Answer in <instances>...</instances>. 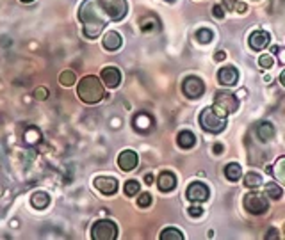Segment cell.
I'll return each mask as SVG.
<instances>
[{
	"label": "cell",
	"instance_id": "cell-10",
	"mask_svg": "<svg viewBox=\"0 0 285 240\" xmlns=\"http://www.w3.org/2000/svg\"><path fill=\"white\" fill-rule=\"evenodd\" d=\"M93 183H95V189L103 196H112L118 190V180L112 176H96Z\"/></svg>",
	"mask_w": 285,
	"mask_h": 240
},
{
	"label": "cell",
	"instance_id": "cell-11",
	"mask_svg": "<svg viewBox=\"0 0 285 240\" xmlns=\"http://www.w3.org/2000/svg\"><path fill=\"white\" fill-rule=\"evenodd\" d=\"M100 77H102L103 86L109 87V89H116L121 84V72L116 66H105L102 70V73H100Z\"/></svg>",
	"mask_w": 285,
	"mask_h": 240
},
{
	"label": "cell",
	"instance_id": "cell-24",
	"mask_svg": "<svg viewBox=\"0 0 285 240\" xmlns=\"http://www.w3.org/2000/svg\"><path fill=\"white\" fill-rule=\"evenodd\" d=\"M260 185H262V176L259 173H248L244 176V187H248V189H259Z\"/></svg>",
	"mask_w": 285,
	"mask_h": 240
},
{
	"label": "cell",
	"instance_id": "cell-31",
	"mask_svg": "<svg viewBox=\"0 0 285 240\" xmlns=\"http://www.w3.org/2000/svg\"><path fill=\"white\" fill-rule=\"evenodd\" d=\"M137 204H139V207H141V208H148L150 204H152V196H150L148 192H142V194H139Z\"/></svg>",
	"mask_w": 285,
	"mask_h": 240
},
{
	"label": "cell",
	"instance_id": "cell-27",
	"mask_svg": "<svg viewBox=\"0 0 285 240\" xmlns=\"http://www.w3.org/2000/svg\"><path fill=\"white\" fill-rule=\"evenodd\" d=\"M123 190H125V194H127L128 197H132V196H135V194H139L141 185H139V182H135V180H128V182H125Z\"/></svg>",
	"mask_w": 285,
	"mask_h": 240
},
{
	"label": "cell",
	"instance_id": "cell-5",
	"mask_svg": "<svg viewBox=\"0 0 285 240\" xmlns=\"http://www.w3.org/2000/svg\"><path fill=\"white\" fill-rule=\"evenodd\" d=\"M118 236V226L116 222L109 219L96 221L91 228V238L93 240H114Z\"/></svg>",
	"mask_w": 285,
	"mask_h": 240
},
{
	"label": "cell",
	"instance_id": "cell-7",
	"mask_svg": "<svg viewBox=\"0 0 285 240\" xmlns=\"http://www.w3.org/2000/svg\"><path fill=\"white\" fill-rule=\"evenodd\" d=\"M182 91H184L185 98L196 100V98H200L205 93V86H203V82L198 77L191 75V77H187V79H184V82H182Z\"/></svg>",
	"mask_w": 285,
	"mask_h": 240
},
{
	"label": "cell",
	"instance_id": "cell-20",
	"mask_svg": "<svg viewBox=\"0 0 285 240\" xmlns=\"http://www.w3.org/2000/svg\"><path fill=\"white\" fill-rule=\"evenodd\" d=\"M50 203V196L46 192H43V190H38V192H34L31 196V204L36 208V210H43V208H46Z\"/></svg>",
	"mask_w": 285,
	"mask_h": 240
},
{
	"label": "cell",
	"instance_id": "cell-43",
	"mask_svg": "<svg viewBox=\"0 0 285 240\" xmlns=\"http://www.w3.org/2000/svg\"><path fill=\"white\" fill-rule=\"evenodd\" d=\"M20 2H23V4H32L34 0H20Z\"/></svg>",
	"mask_w": 285,
	"mask_h": 240
},
{
	"label": "cell",
	"instance_id": "cell-39",
	"mask_svg": "<svg viewBox=\"0 0 285 240\" xmlns=\"http://www.w3.org/2000/svg\"><path fill=\"white\" fill-rule=\"evenodd\" d=\"M212 151H214V153H216V155H219L221 151H223V144H214Z\"/></svg>",
	"mask_w": 285,
	"mask_h": 240
},
{
	"label": "cell",
	"instance_id": "cell-36",
	"mask_svg": "<svg viewBox=\"0 0 285 240\" xmlns=\"http://www.w3.org/2000/svg\"><path fill=\"white\" fill-rule=\"evenodd\" d=\"M237 0H223V9H228V11H234Z\"/></svg>",
	"mask_w": 285,
	"mask_h": 240
},
{
	"label": "cell",
	"instance_id": "cell-21",
	"mask_svg": "<svg viewBox=\"0 0 285 240\" xmlns=\"http://www.w3.org/2000/svg\"><path fill=\"white\" fill-rule=\"evenodd\" d=\"M256 135H259V139L262 143H267V141H271L274 137V126L267 121L260 123L259 128H256Z\"/></svg>",
	"mask_w": 285,
	"mask_h": 240
},
{
	"label": "cell",
	"instance_id": "cell-4",
	"mask_svg": "<svg viewBox=\"0 0 285 240\" xmlns=\"http://www.w3.org/2000/svg\"><path fill=\"white\" fill-rule=\"evenodd\" d=\"M242 204H244L246 212L253 215H262L267 212L269 208V201H267L266 194H260V192H248L242 199Z\"/></svg>",
	"mask_w": 285,
	"mask_h": 240
},
{
	"label": "cell",
	"instance_id": "cell-13",
	"mask_svg": "<svg viewBox=\"0 0 285 240\" xmlns=\"http://www.w3.org/2000/svg\"><path fill=\"white\" fill-rule=\"evenodd\" d=\"M217 80H219L221 86H235L239 80V72L234 68V66H223V68L217 72Z\"/></svg>",
	"mask_w": 285,
	"mask_h": 240
},
{
	"label": "cell",
	"instance_id": "cell-1",
	"mask_svg": "<svg viewBox=\"0 0 285 240\" xmlns=\"http://www.w3.org/2000/svg\"><path fill=\"white\" fill-rule=\"evenodd\" d=\"M78 20L84 25V36L89 40L98 38L107 23L112 22L103 0H84L78 9Z\"/></svg>",
	"mask_w": 285,
	"mask_h": 240
},
{
	"label": "cell",
	"instance_id": "cell-29",
	"mask_svg": "<svg viewBox=\"0 0 285 240\" xmlns=\"http://www.w3.org/2000/svg\"><path fill=\"white\" fill-rule=\"evenodd\" d=\"M39 139H41V133H39V130L36 128V126H31V128L25 132V141H27L28 144L39 143Z\"/></svg>",
	"mask_w": 285,
	"mask_h": 240
},
{
	"label": "cell",
	"instance_id": "cell-38",
	"mask_svg": "<svg viewBox=\"0 0 285 240\" xmlns=\"http://www.w3.org/2000/svg\"><path fill=\"white\" fill-rule=\"evenodd\" d=\"M224 57H226V54H224V52H217V54L214 55V59H216V61H224Z\"/></svg>",
	"mask_w": 285,
	"mask_h": 240
},
{
	"label": "cell",
	"instance_id": "cell-15",
	"mask_svg": "<svg viewBox=\"0 0 285 240\" xmlns=\"http://www.w3.org/2000/svg\"><path fill=\"white\" fill-rule=\"evenodd\" d=\"M157 187H159L162 192H171V190L177 187V176L171 171H162L157 178Z\"/></svg>",
	"mask_w": 285,
	"mask_h": 240
},
{
	"label": "cell",
	"instance_id": "cell-25",
	"mask_svg": "<svg viewBox=\"0 0 285 240\" xmlns=\"http://www.w3.org/2000/svg\"><path fill=\"white\" fill-rule=\"evenodd\" d=\"M159 238L160 240H184V235H182L177 228H166L159 235Z\"/></svg>",
	"mask_w": 285,
	"mask_h": 240
},
{
	"label": "cell",
	"instance_id": "cell-3",
	"mask_svg": "<svg viewBox=\"0 0 285 240\" xmlns=\"http://www.w3.org/2000/svg\"><path fill=\"white\" fill-rule=\"evenodd\" d=\"M200 125L205 132L219 133L226 128V114L217 107H205L200 114Z\"/></svg>",
	"mask_w": 285,
	"mask_h": 240
},
{
	"label": "cell",
	"instance_id": "cell-41",
	"mask_svg": "<svg viewBox=\"0 0 285 240\" xmlns=\"http://www.w3.org/2000/svg\"><path fill=\"white\" fill-rule=\"evenodd\" d=\"M280 84H281V86L285 87V70H283V72L280 73Z\"/></svg>",
	"mask_w": 285,
	"mask_h": 240
},
{
	"label": "cell",
	"instance_id": "cell-17",
	"mask_svg": "<svg viewBox=\"0 0 285 240\" xmlns=\"http://www.w3.org/2000/svg\"><path fill=\"white\" fill-rule=\"evenodd\" d=\"M121 36H120V32H116V30H109V32L103 36V40H102V45H103V48L105 50H109V52H116L118 48L121 47Z\"/></svg>",
	"mask_w": 285,
	"mask_h": 240
},
{
	"label": "cell",
	"instance_id": "cell-30",
	"mask_svg": "<svg viewBox=\"0 0 285 240\" xmlns=\"http://www.w3.org/2000/svg\"><path fill=\"white\" fill-rule=\"evenodd\" d=\"M273 64H274V59H273V55H269V54H264V55H260V57H259V66H260V68H264V70H269V68H273Z\"/></svg>",
	"mask_w": 285,
	"mask_h": 240
},
{
	"label": "cell",
	"instance_id": "cell-6",
	"mask_svg": "<svg viewBox=\"0 0 285 240\" xmlns=\"http://www.w3.org/2000/svg\"><path fill=\"white\" fill-rule=\"evenodd\" d=\"M214 107L219 109L223 114H234L239 109V100L235 94L228 93V91H217L214 94Z\"/></svg>",
	"mask_w": 285,
	"mask_h": 240
},
{
	"label": "cell",
	"instance_id": "cell-33",
	"mask_svg": "<svg viewBox=\"0 0 285 240\" xmlns=\"http://www.w3.org/2000/svg\"><path fill=\"white\" fill-rule=\"evenodd\" d=\"M34 98L39 101L46 100V98H48V89H46V87H38V89L34 91Z\"/></svg>",
	"mask_w": 285,
	"mask_h": 240
},
{
	"label": "cell",
	"instance_id": "cell-40",
	"mask_svg": "<svg viewBox=\"0 0 285 240\" xmlns=\"http://www.w3.org/2000/svg\"><path fill=\"white\" fill-rule=\"evenodd\" d=\"M266 238H278V233L274 231V229H271V231L266 235Z\"/></svg>",
	"mask_w": 285,
	"mask_h": 240
},
{
	"label": "cell",
	"instance_id": "cell-28",
	"mask_svg": "<svg viewBox=\"0 0 285 240\" xmlns=\"http://www.w3.org/2000/svg\"><path fill=\"white\" fill-rule=\"evenodd\" d=\"M212 38H214V32L210 29H200L198 32H196V41H198V43H202V45L210 43V41H212Z\"/></svg>",
	"mask_w": 285,
	"mask_h": 240
},
{
	"label": "cell",
	"instance_id": "cell-32",
	"mask_svg": "<svg viewBox=\"0 0 285 240\" xmlns=\"http://www.w3.org/2000/svg\"><path fill=\"white\" fill-rule=\"evenodd\" d=\"M153 29H159V22L150 23V16H148V18H145V20H141V30L148 32V30H153Z\"/></svg>",
	"mask_w": 285,
	"mask_h": 240
},
{
	"label": "cell",
	"instance_id": "cell-35",
	"mask_svg": "<svg viewBox=\"0 0 285 240\" xmlns=\"http://www.w3.org/2000/svg\"><path fill=\"white\" fill-rule=\"evenodd\" d=\"M212 15L216 16L217 20L224 18V9H223V6H214V8H212Z\"/></svg>",
	"mask_w": 285,
	"mask_h": 240
},
{
	"label": "cell",
	"instance_id": "cell-14",
	"mask_svg": "<svg viewBox=\"0 0 285 240\" xmlns=\"http://www.w3.org/2000/svg\"><path fill=\"white\" fill-rule=\"evenodd\" d=\"M269 43H271V36L266 30H253L249 34V47L253 50H264Z\"/></svg>",
	"mask_w": 285,
	"mask_h": 240
},
{
	"label": "cell",
	"instance_id": "cell-8",
	"mask_svg": "<svg viewBox=\"0 0 285 240\" xmlns=\"http://www.w3.org/2000/svg\"><path fill=\"white\" fill-rule=\"evenodd\" d=\"M210 196V190L205 183L202 182H192L191 185L185 190V197H187L191 203H205Z\"/></svg>",
	"mask_w": 285,
	"mask_h": 240
},
{
	"label": "cell",
	"instance_id": "cell-22",
	"mask_svg": "<svg viewBox=\"0 0 285 240\" xmlns=\"http://www.w3.org/2000/svg\"><path fill=\"white\" fill-rule=\"evenodd\" d=\"M224 176H226L230 182H237V180H241V176H242V167L237 164V162L226 164L224 165Z\"/></svg>",
	"mask_w": 285,
	"mask_h": 240
},
{
	"label": "cell",
	"instance_id": "cell-34",
	"mask_svg": "<svg viewBox=\"0 0 285 240\" xmlns=\"http://www.w3.org/2000/svg\"><path fill=\"white\" fill-rule=\"evenodd\" d=\"M189 215H191V217H202V215H203L202 207H196V204H192V207L189 208Z\"/></svg>",
	"mask_w": 285,
	"mask_h": 240
},
{
	"label": "cell",
	"instance_id": "cell-19",
	"mask_svg": "<svg viewBox=\"0 0 285 240\" xmlns=\"http://www.w3.org/2000/svg\"><path fill=\"white\" fill-rule=\"evenodd\" d=\"M177 143L182 150H191V148L196 144V137L191 130H182V132H178V135H177Z\"/></svg>",
	"mask_w": 285,
	"mask_h": 240
},
{
	"label": "cell",
	"instance_id": "cell-23",
	"mask_svg": "<svg viewBox=\"0 0 285 240\" xmlns=\"http://www.w3.org/2000/svg\"><path fill=\"white\" fill-rule=\"evenodd\" d=\"M264 192H266V196L269 197V199H280L281 194H283V190H281V187L278 185V183L269 182L266 187H264Z\"/></svg>",
	"mask_w": 285,
	"mask_h": 240
},
{
	"label": "cell",
	"instance_id": "cell-16",
	"mask_svg": "<svg viewBox=\"0 0 285 240\" xmlns=\"http://www.w3.org/2000/svg\"><path fill=\"white\" fill-rule=\"evenodd\" d=\"M134 128L137 132H148L150 128L153 126V118L146 112H139V114L134 116V121H132Z\"/></svg>",
	"mask_w": 285,
	"mask_h": 240
},
{
	"label": "cell",
	"instance_id": "cell-12",
	"mask_svg": "<svg viewBox=\"0 0 285 240\" xmlns=\"http://www.w3.org/2000/svg\"><path fill=\"white\" fill-rule=\"evenodd\" d=\"M139 164V157L135 151L132 150H123L118 157V165H120L121 171H134Z\"/></svg>",
	"mask_w": 285,
	"mask_h": 240
},
{
	"label": "cell",
	"instance_id": "cell-44",
	"mask_svg": "<svg viewBox=\"0 0 285 240\" xmlns=\"http://www.w3.org/2000/svg\"><path fill=\"white\" fill-rule=\"evenodd\" d=\"M166 2H175V0H166Z\"/></svg>",
	"mask_w": 285,
	"mask_h": 240
},
{
	"label": "cell",
	"instance_id": "cell-9",
	"mask_svg": "<svg viewBox=\"0 0 285 240\" xmlns=\"http://www.w3.org/2000/svg\"><path fill=\"white\" fill-rule=\"evenodd\" d=\"M107 11H109L112 22H120L127 16L128 13V4L127 0H103Z\"/></svg>",
	"mask_w": 285,
	"mask_h": 240
},
{
	"label": "cell",
	"instance_id": "cell-37",
	"mask_svg": "<svg viewBox=\"0 0 285 240\" xmlns=\"http://www.w3.org/2000/svg\"><path fill=\"white\" fill-rule=\"evenodd\" d=\"M246 9H248V6H246L244 2H237V4H235V11L241 13V15L242 13H246Z\"/></svg>",
	"mask_w": 285,
	"mask_h": 240
},
{
	"label": "cell",
	"instance_id": "cell-26",
	"mask_svg": "<svg viewBox=\"0 0 285 240\" xmlns=\"http://www.w3.org/2000/svg\"><path fill=\"white\" fill-rule=\"evenodd\" d=\"M75 80H77V77H75V73L71 72V70H64V72L59 75V82H61V86H64V87L73 86Z\"/></svg>",
	"mask_w": 285,
	"mask_h": 240
},
{
	"label": "cell",
	"instance_id": "cell-18",
	"mask_svg": "<svg viewBox=\"0 0 285 240\" xmlns=\"http://www.w3.org/2000/svg\"><path fill=\"white\" fill-rule=\"evenodd\" d=\"M267 173L273 175L276 182L285 185V157H280L273 165H269V167H267Z\"/></svg>",
	"mask_w": 285,
	"mask_h": 240
},
{
	"label": "cell",
	"instance_id": "cell-2",
	"mask_svg": "<svg viewBox=\"0 0 285 240\" xmlns=\"http://www.w3.org/2000/svg\"><path fill=\"white\" fill-rule=\"evenodd\" d=\"M77 94L86 105H95L103 100L105 96V86L103 82L95 75H88L80 79L77 86Z\"/></svg>",
	"mask_w": 285,
	"mask_h": 240
},
{
	"label": "cell",
	"instance_id": "cell-42",
	"mask_svg": "<svg viewBox=\"0 0 285 240\" xmlns=\"http://www.w3.org/2000/svg\"><path fill=\"white\" fill-rule=\"evenodd\" d=\"M145 182H146V183H152V182H153V176H152V175H146Z\"/></svg>",
	"mask_w": 285,
	"mask_h": 240
}]
</instances>
